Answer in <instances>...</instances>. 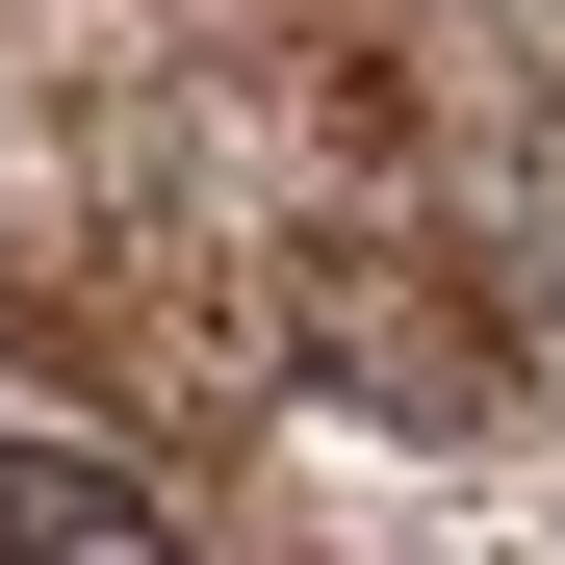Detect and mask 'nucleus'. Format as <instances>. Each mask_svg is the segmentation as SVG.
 Returning <instances> with one entry per match:
<instances>
[{
    "mask_svg": "<svg viewBox=\"0 0 565 565\" xmlns=\"http://www.w3.org/2000/svg\"><path fill=\"white\" fill-rule=\"evenodd\" d=\"M0 565H180V514L77 437H0Z\"/></svg>",
    "mask_w": 565,
    "mask_h": 565,
    "instance_id": "nucleus-1",
    "label": "nucleus"
}]
</instances>
